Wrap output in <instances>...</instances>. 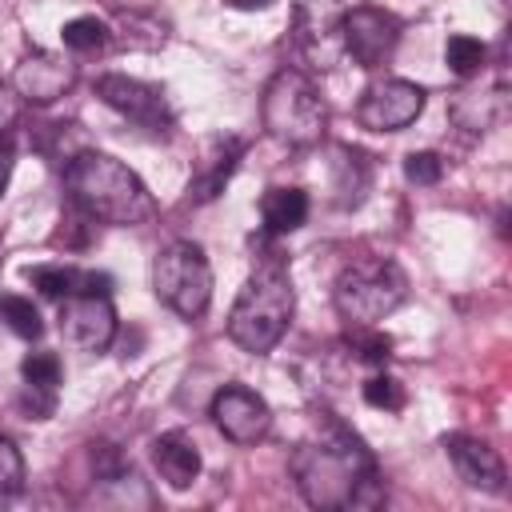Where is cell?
<instances>
[{
	"instance_id": "cell-28",
	"label": "cell",
	"mask_w": 512,
	"mask_h": 512,
	"mask_svg": "<svg viewBox=\"0 0 512 512\" xmlns=\"http://www.w3.org/2000/svg\"><path fill=\"white\" fill-rule=\"evenodd\" d=\"M16 112H20V104H16V88L0 84V136L16 124Z\"/></svg>"
},
{
	"instance_id": "cell-19",
	"label": "cell",
	"mask_w": 512,
	"mask_h": 512,
	"mask_svg": "<svg viewBox=\"0 0 512 512\" xmlns=\"http://www.w3.org/2000/svg\"><path fill=\"white\" fill-rule=\"evenodd\" d=\"M340 4L336 0H300L296 4V40L308 52H320L324 40L340 28Z\"/></svg>"
},
{
	"instance_id": "cell-24",
	"label": "cell",
	"mask_w": 512,
	"mask_h": 512,
	"mask_svg": "<svg viewBox=\"0 0 512 512\" xmlns=\"http://www.w3.org/2000/svg\"><path fill=\"white\" fill-rule=\"evenodd\" d=\"M352 352L360 364H372V368H384V360L392 356V340L384 332H376L372 324H352V336H348Z\"/></svg>"
},
{
	"instance_id": "cell-9",
	"label": "cell",
	"mask_w": 512,
	"mask_h": 512,
	"mask_svg": "<svg viewBox=\"0 0 512 512\" xmlns=\"http://www.w3.org/2000/svg\"><path fill=\"white\" fill-rule=\"evenodd\" d=\"M424 112V88L400 76H384L364 88L356 104V120L368 132H400Z\"/></svg>"
},
{
	"instance_id": "cell-26",
	"label": "cell",
	"mask_w": 512,
	"mask_h": 512,
	"mask_svg": "<svg viewBox=\"0 0 512 512\" xmlns=\"http://www.w3.org/2000/svg\"><path fill=\"white\" fill-rule=\"evenodd\" d=\"M364 400H368L372 408L400 412V408H404V384L392 380L388 372H376V376H368V384H364Z\"/></svg>"
},
{
	"instance_id": "cell-15",
	"label": "cell",
	"mask_w": 512,
	"mask_h": 512,
	"mask_svg": "<svg viewBox=\"0 0 512 512\" xmlns=\"http://www.w3.org/2000/svg\"><path fill=\"white\" fill-rule=\"evenodd\" d=\"M152 464L168 488H188L200 476V448L184 432H164L152 440Z\"/></svg>"
},
{
	"instance_id": "cell-2",
	"label": "cell",
	"mask_w": 512,
	"mask_h": 512,
	"mask_svg": "<svg viewBox=\"0 0 512 512\" xmlns=\"http://www.w3.org/2000/svg\"><path fill=\"white\" fill-rule=\"evenodd\" d=\"M64 192L88 220L100 224L132 228L156 216V200L144 188V180L108 152H76L64 164Z\"/></svg>"
},
{
	"instance_id": "cell-6",
	"label": "cell",
	"mask_w": 512,
	"mask_h": 512,
	"mask_svg": "<svg viewBox=\"0 0 512 512\" xmlns=\"http://www.w3.org/2000/svg\"><path fill=\"white\" fill-rule=\"evenodd\" d=\"M152 288L156 296L184 320H196L212 304V268L200 244L172 240L152 260Z\"/></svg>"
},
{
	"instance_id": "cell-12",
	"label": "cell",
	"mask_w": 512,
	"mask_h": 512,
	"mask_svg": "<svg viewBox=\"0 0 512 512\" xmlns=\"http://www.w3.org/2000/svg\"><path fill=\"white\" fill-rule=\"evenodd\" d=\"M72 84H76V64L64 60V56H56V52H44V48L28 52V56L16 64V72H12V88H16V96L28 100V104H52V100H60Z\"/></svg>"
},
{
	"instance_id": "cell-23",
	"label": "cell",
	"mask_w": 512,
	"mask_h": 512,
	"mask_svg": "<svg viewBox=\"0 0 512 512\" xmlns=\"http://www.w3.org/2000/svg\"><path fill=\"white\" fill-rule=\"evenodd\" d=\"M0 320H4L20 340H40V332H44V320H40L36 304L24 300V296H12V292H0Z\"/></svg>"
},
{
	"instance_id": "cell-14",
	"label": "cell",
	"mask_w": 512,
	"mask_h": 512,
	"mask_svg": "<svg viewBox=\"0 0 512 512\" xmlns=\"http://www.w3.org/2000/svg\"><path fill=\"white\" fill-rule=\"evenodd\" d=\"M240 152H244V140H236V136H216V140L208 144V152H204V160H200L192 184H188V200H192V204L216 200V196L224 192L228 176L236 172Z\"/></svg>"
},
{
	"instance_id": "cell-27",
	"label": "cell",
	"mask_w": 512,
	"mask_h": 512,
	"mask_svg": "<svg viewBox=\"0 0 512 512\" xmlns=\"http://www.w3.org/2000/svg\"><path fill=\"white\" fill-rule=\"evenodd\" d=\"M404 176L412 184H440L444 176V160L436 152H408L404 156Z\"/></svg>"
},
{
	"instance_id": "cell-8",
	"label": "cell",
	"mask_w": 512,
	"mask_h": 512,
	"mask_svg": "<svg viewBox=\"0 0 512 512\" xmlns=\"http://www.w3.org/2000/svg\"><path fill=\"white\" fill-rule=\"evenodd\" d=\"M96 96L120 112L124 120L148 128V132H168L172 128V108H168V96L160 84H148V80H136V76H124V72H108L96 80Z\"/></svg>"
},
{
	"instance_id": "cell-3",
	"label": "cell",
	"mask_w": 512,
	"mask_h": 512,
	"mask_svg": "<svg viewBox=\"0 0 512 512\" xmlns=\"http://www.w3.org/2000/svg\"><path fill=\"white\" fill-rule=\"evenodd\" d=\"M296 312V292L280 260H264L248 284L240 288L232 312H228V340L252 356H264L280 344Z\"/></svg>"
},
{
	"instance_id": "cell-1",
	"label": "cell",
	"mask_w": 512,
	"mask_h": 512,
	"mask_svg": "<svg viewBox=\"0 0 512 512\" xmlns=\"http://www.w3.org/2000/svg\"><path fill=\"white\" fill-rule=\"evenodd\" d=\"M292 476H296L300 496L324 512L328 508H376L384 500L376 460L344 428H336V436L328 440L300 444L292 452Z\"/></svg>"
},
{
	"instance_id": "cell-22",
	"label": "cell",
	"mask_w": 512,
	"mask_h": 512,
	"mask_svg": "<svg viewBox=\"0 0 512 512\" xmlns=\"http://www.w3.org/2000/svg\"><path fill=\"white\" fill-rule=\"evenodd\" d=\"M444 60H448L452 76L468 80V76H476V72L484 68V60H488V48H484L476 36H464V32H456V36H448V44H444Z\"/></svg>"
},
{
	"instance_id": "cell-17",
	"label": "cell",
	"mask_w": 512,
	"mask_h": 512,
	"mask_svg": "<svg viewBox=\"0 0 512 512\" xmlns=\"http://www.w3.org/2000/svg\"><path fill=\"white\" fill-rule=\"evenodd\" d=\"M24 276L32 280V288H40L52 300H64V296H76V292H104L108 296V288H112V276L80 272V268H68V264H36Z\"/></svg>"
},
{
	"instance_id": "cell-11",
	"label": "cell",
	"mask_w": 512,
	"mask_h": 512,
	"mask_svg": "<svg viewBox=\"0 0 512 512\" xmlns=\"http://www.w3.org/2000/svg\"><path fill=\"white\" fill-rule=\"evenodd\" d=\"M212 424L232 440V444H256L272 428V408L264 396H256L244 384H224L212 396Z\"/></svg>"
},
{
	"instance_id": "cell-20",
	"label": "cell",
	"mask_w": 512,
	"mask_h": 512,
	"mask_svg": "<svg viewBox=\"0 0 512 512\" xmlns=\"http://www.w3.org/2000/svg\"><path fill=\"white\" fill-rule=\"evenodd\" d=\"M332 172H336V200L348 208V204H360L364 200V188H368V160L360 156V152H352V148H344V144H336L332 148Z\"/></svg>"
},
{
	"instance_id": "cell-25",
	"label": "cell",
	"mask_w": 512,
	"mask_h": 512,
	"mask_svg": "<svg viewBox=\"0 0 512 512\" xmlns=\"http://www.w3.org/2000/svg\"><path fill=\"white\" fill-rule=\"evenodd\" d=\"M24 488V456L20 448L0 432V500L16 496Z\"/></svg>"
},
{
	"instance_id": "cell-30",
	"label": "cell",
	"mask_w": 512,
	"mask_h": 512,
	"mask_svg": "<svg viewBox=\"0 0 512 512\" xmlns=\"http://www.w3.org/2000/svg\"><path fill=\"white\" fill-rule=\"evenodd\" d=\"M228 8H240V12H256V8H268L272 0H224Z\"/></svg>"
},
{
	"instance_id": "cell-5",
	"label": "cell",
	"mask_w": 512,
	"mask_h": 512,
	"mask_svg": "<svg viewBox=\"0 0 512 512\" xmlns=\"http://www.w3.org/2000/svg\"><path fill=\"white\" fill-rule=\"evenodd\" d=\"M408 296V276L396 260H360L336 276L332 304L348 324H376L392 316Z\"/></svg>"
},
{
	"instance_id": "cell-7",
	"label": "cell",
	"mask_w": 512,
	"mask_h": 512,
	"mask_svg": "<svg viewBox=\"0 0 512 512\" xmlns=\"http://www.w3.org/2000/svg\"><path fill=\"white\" fill-rule=\"evenodd\" d=\"M400 32L404 24L388 12V8H376V4H356V8H344L340 12V44L344 52L360 64V68H380L392 60L396 44H400Z\"/></svg>"
},
{
	"instance_id": "cell-18",
	"label": "cell",
	"mask_w": 512,
	"mask_h": 512,
	"mask_svg": "<svg viewBox=\"0 0 512 512\" xmlns=\"http://www.w3.org/2000/svg\"><path fill=\"white\" fill-rule=\"evenodd\" d=\"M260 220L268 236H288L308 220V192L304 188H268L260 200Z\"/></svg>"
},
{
	"instance_id": "cell-29",
	"label": "cell",
	"mask_w": 512,
	"mask_h": 512,
	"mask_svg": "<svg viewBox=\"0 0 512 512\" xmlns=\"http://www.w3.org/2000/svg\"><path fill=\"white\" fill-rule=\"evenodd\" d=\"M12 168H16V148H12V140H4V136H0V192L8 188Z\"/></svg>"
},
{
	"instance_id": "cell-16",
	"label": "cell",
	"mask_w": 512,
	"mask_h": 512,
	"mask_svg": "<svg viewBox=\"0 0 512 512\" xmlns=\"http://www.w3.org/2000/svg\"><path fill=\"white\" fill-rule=\"evenodd\" d=\"M20 376H24V408L44 420L56 408V388H60V360L56 352H28L20 360Z\"/></svg>"
},
{
	"instance_id": "cell-21",
	"label": "cell",
	"mask_w": 512,
	"mask_h": 512,
	"mask_svg": "<svg viewBox=\"0 0 512 512\" xmlns=\"http://www.w3.org/2000/svg\"><path fill=\"white\" fill-rule=\"evenodd\" d=\"M108 24L100 16H72L64 28H60V40L68 52H100L108 44Z\"/></svg>"
},
{
	"instance_id": "cell-13",
	"label": "cell",
	"mask_w": 512,
	"mask_h": 512,
	"mask_svg": "<svg viewBox=\"0 0 512 512\" xmlns=\"http://www.w3.org/2000/svg\"><path fill=\"white\" fill-rule=\"evenodd\" d=\"M444 452H448L456 476H460L468 488H480V492H492V496L504 492L508 472H504L500 452H496L488 440L468 436V432H448V436H444Z\"/></svg>"
},
{
	"instance_id": "cell-10",
	"label": "cell",
	"mask_w": 512,
	"mask_h": 512,
	"mask_svg": "<svg viewBox=\"0 0 512 512\" xmlns=\"http://www.w3.org/2000/svg\"><path fill=\"white\" fill-rule=\"evenodd\" d=\"M60 336L80 352H104L116 336V308L104 292H76L60 304Z\"/></svg>"
},
{
	"instance_id": "cell-4",
	"label": "cell",
	"mask_w": 512,
	"mask_h": 512,
	"mask_svg": "<svg viewBox=\"0 0 512 512\" xmlns=\"http://www.w3.org/2000/svg\"><path fill=\"white\" fill-rule=\"evenodd\" d=\"M260 116H264L268 136H276L288 148H312L324 140V128H328V104L320 88L296 68H280L268 80Z\"/></svg>"
}]
</instances>
